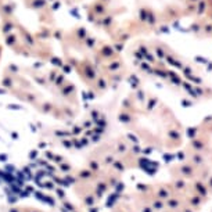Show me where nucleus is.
I'll return each mask as SVG.
<instances>
[{"label":"nucleus","mask_w":212,"mask_h":212,"mask_svg":"<svg viewBox=\"0 0 212 212\" xmlns=\"http://www.w3.org/2000/svg\"><path fill=\"white\" fill-rule=\"evenodd\" d=\"M170 175H172V177H182V179L186 180H193L198 177V170L187 161L170 168Z\"/></svg>","instance_id":"nucleus-1"},{"label":"nucleus","mask_w":212,"mask_h":212,"mask_svg":"<svg viewBox=\"0 0 212 212\" xmlns=\"http://www.w3.org/2000/svg\"><path fill=\"white\" fill-rule=\"evenodd\" d=\"M187 193L200 196V197L207 198V200L211 198L209 191H208V187H207V182L204 179H200V177H196V179H193V180H188V190H187Z\"/></svg>","instance_id":"nucleus-2"},{"label":"nucleus","mask_w":212,"mask_h":212,"mask_svg":"<svg viewBox=\"0 0 212 212\" xmlns=\"http://www.w3.org/2000/svg\"><path fill=\"white\" fill-rule=\"evenodd\" d=\"M185 196H182V194H172L169 198L165 200V209L169 211V212H182L183 207L186 205Z\"/></svg>","instance_id":"nucleus-3"},{"label":"nucleus","mask_w":212,"mask_h":212,"mask_svg":"<svg viewBox=\"0 0 212 212\" xmlns=\"http://www.w3.org/2000/svg\"><path fill=\"white\" fill-rule=\"evenodd\" d=\"M185 203H186V205H188L191 209H193V211L200 212L201 209L204 208V205L208 203V200H207V198L200 197V196H196V194H190V193H187V194L185 196Z\"/></svg>","instance_id":"nucleus-4"},{"label":"nucleus","mask_w":212,"mask_h":212,"mask_svg":"<svg viewBox=\"0 0 212 212\" xmlns=\"http://www.w3.org/2000/svg\"><path fill=\"white\" fill-rule=\"evenodd\" d=\"M172 190V194H187L188 190V180L182 179V177H172V182L168 183Z\"/></svg>","instance_id":"nucleus-5"},{"label":"nucleus","mask_w":212,"mask_h":212,"mask_svg":"<svg viewBox=\"0 0 212 212\" xmlns=\"http://www.w3.org/2000/svg\"><path fill=\"white\" fill-rule=\"evenodd\" d=\"M188 150L205 154L207 151H209V141H208V139L204 137V136H198V137H194L193 140L190 141Z\"/></svg>","instance_id":"nucleus-6"},{"label":"nucleus","mask_w":212,"mask_h":212,"mask_svg":"<svg viewBox=\"0 0 212 212\" xmlns=\"http://www.w3.org/2000/svg\"><path fill=\"white\" fill-rule=\"evenodd\" d=\"M152 194L165 201L166 198H169L172 196V190H170L168 183H158V185H155L152 187Z\"/></svg>","instance_id":"nucleus-7"},{"label":"nucleus","mask_w":212,"mask_h":212,"mask_svg":"<svg viewBox=\"0 0 212 212\" xmlns=\"http://www.w3.org/2000/svg\"><path fill=\"white\" fill-rule=\"evenodd\" d=\"M205 182H207V187H208V191H209V196L212 197V173L207 177Z\"/></svg>","instance_id":"nucleus-8"},{"label":"nucleus","mask_w":212,"mask_h":212,"mask_svg":"<svg viewBox=\"0 0 212 212\" xmlns=\"http://www.w3.org/2000/svg\"><path fill=\"white\" fill-rule=\"evenodd\" d=\"M72 2H74V0H72Z\"/></svg>","instance_id":"nucleus-9"}]
</instances>
